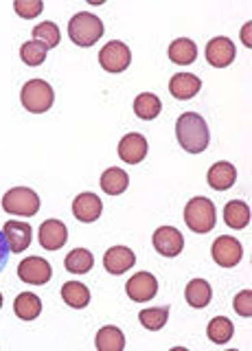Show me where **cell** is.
Instances as JSON below:
<instances>
[{
  "mask_svg": "<svg viewBox=\"0 0 252 351\" xmlns=\"http://www.w3.org/2000/svg\"><path fill=\"white\" fill-rule=\"evenodd\" d=\"M175 136H178L182 149L189 154H202L208 147L211 132H208L206 121L197 112H184L175 121Z\"/></svg>",
  "mask_w": 252,
  "mask_h": 351,
  "instance_id": "obj_1",
  "label": "cell"
},
{
  "mask_svg": "<svg viewBox=\"0 0 252 351\" xmlns=\"http://www.w3.org/2000/svg\"><path fill=\"white\" fill-rule=\"evenodd\" d=\"M68 36L77 44V47H92L103 36V22L94 14L88 11H79L77 16L68 22Z\"/></svg>",
  "mask_w": 252,
  "mask_h": 351,
  "instance_id": "obj_2",
  "label": "cell"
},
{
  "mask_svg": "<svg viewBox=\"0 0 252 351\" xmlns=\"http://www.w3.org/2000/svg\"><path fill=\"white\" fill-rule=\"evenodd\" d=\"M184 222L193 233H208L215 228V204L208 197H193L184 206Z\"/></svg>",
  "mask_w": 252,
  "mask_h": 351,
  "instance_id": "obj_3",
  "label": "cell"
},
{
  "mask_svg": "<svg viewBox=\"0 0 252 351\" xmlns=\"http://www.w3.org/2000/svg\"><path fill=\"white\" fill-rule=\"evenodd\" d=\"M20 101L25 106V110L33 114H42L51 110L53 101H55V95H53V88L49 82L44 80H29L25 86H22V93H20Z\"/></svg>",
  "mask_w": 252,
  "mask_h": 351,
  "instance_id": "obj_4",
  "label": "cell"
},
{
  "mask_svg": "<svg viewBox=\"0 0 252 351\" xmlns=\"http://www.w3.org/2000/svg\"><path fill=\"white\" fill-rule=\"evenodd\" d=\"M3 208L7 213L31 217L40 211V197L33 189H27V186H14V189H9L3 195Z\"/></svg>",
  "mask_w": 252,
  "mask_h": 351,
  "instance_id": "obj_5",
  "label": "cell"
},
{
  "mask_svg": "<svg viewBox=\"0 0 252 351\" xmlns=\"http://www.w3.org/2000/svg\"><path fill=\"white\" fill-rule=\"evenodd\" d=\"M131 62V53L127 49V44L112 40L99 51V64L108 73H123Z\"/></svg>",
  "mask_w": 252,
  "mask_h": 351,
  "instance_id": "obj_6",
  "label": "cell"
},
{
  "mask_svg": "<svg viewBox=\"0 0 252 351\" xmlns=\"http://www.w3.org/2000/svg\"><path fill=\"white\" fill-rule=\"evenodd\" d=\"M51 263L42 257H27L20 261L18 266V277L25 281V283H31V285H44L51 281Z\"/></svg>",
  "mask_w": 252,
  "mask_h": 351,
  "instance_id": "obj_7",
  "label": "cell"
},
{
  "mask_svg": "<svg viewBox=\"0 0 252 351\" xmlns=\"http://www.w3.org/2000/svg\"><path fill=\"white\" fill-rule=\"evenodd\" d=\"M211 252H213L215 263H219L222 268H233L241 261V257H244V248H241V244L235 237H228V235L217 237Z\"/></svg>",
  "mask_w": 252,
  "mask_h": 351,
  "instance_id": "obj_8",
  "label": "cell"
},
{
  "mask_svg": "<svg viewBox=\"0 0 252 351\" xmlns=\"http://www.w3.org/2000/svg\"><path fill=\"white\" fill-rule=\"evenodd\" d=\"M125 292H127V296L131 301L145 303V301H151L153 296H156L158 281H156V277H153L151 272H136L134 277L125 283Z\"/></svg>",
  "mask_w": 252,
  "mask_h": 351,
  "instance_id": "obj_9",
  "label": "cell"
},
{
  "mask_svg": "<svg viewBox=\"0 0 252 351\" xmlns=\"http://www.w3.org/2000/svg\"><path fill=\"white\" fill-rule=\"evenodd\" d=\"M153 248H156L162 257H178L184 248V237L178 228L173 226H160L151 237Z\"/></svg>",
  "mask_w": 252,
  "mask_h": 351,
  "instance_id": "obj_10",
  "label": "cell"
},
{
  "mask_svg": "<svg viewBox=\"0 0 252 351\" xmlns=\"http://www.w3.org/2000/svg\"><path fill=\"white\" fill-rule=\"evenodd\" d=\"M3 233L7 239L9 252H25L31 246L33 230L27 222H18V219H9L3 226Z\"/></svg>",
  "mask_w": 252,
  "mask_h": 351,
  "instance_id": "obj_11",
  "label": "cell"
},
{
  "mask_svg": "<svg viewBox=\"0 0 252 351\" xmlns=\"http://www.w3.org/2000/svg\"><path fill=\"white\" fill-rule=\"evenodd\" d=\"M147 138L138 134V132H131V134H125L118 143V156L121 160H125L129 165H138L142 158L147 156Z\"/></svg>",
  "mask_w": 252,
  "mask_h": 351,
  "instance_id": "obj_12",
  "label": "cell"
},
{
  "mask_svg": "<svg viewBox=\"0 0 252 351\" xmlns=\"http://www.w3.org/2000/svg\"><path fill=\"white\" fill-rule=\"evenodd\" d=\"M101 211H103V204L99 200V195L94 193H79L73 200V215L79 219V222H97L99 217H101Z\"/></svg>",
  "mask_w": 252,
  "mask_h": 351,
  "instance_id": "obj_13",
  "label": "cell"
},
{
  "mask_svg": "<svg viewBox=\"0 0 252 351\" xmlns=\"http://www.w3.org/2000/svg\"><path fill=\"white\" fill-rule=\"evenodd\" d=\"M235 44L228 38H213L206 44V60L215 69H226L235 60Z\"/></svg>",
  "mask_w": 252,
  "mask_h": 351,
  "instance_id": "obj_14",
  "label": "cell"
},
{
  "mask_svg": "<svg viewBox=\"0 0 252 351\" xmlns=\"http://www.w3.org/2000/svg\"><path fill=\"white\" fill-rule=\"evenodd\" d=\"M40 244L47 250H60L68 239V228L60 219H47L40 226Z\"/></svg>",
  "mask_w": 252,
  "mask_h": 351,
  "instance_id": "obj_15",
  "label": "cell"
},
{
  "mask_svg": "<svg viewBox=\"0 0 252 351\" xmlns=\"http://www.w3.org/2000/svg\"><path fill=\"white\" fill-rule=\"evenodd\" d=\"M136 263V255L127 246H112L103 255V268L110 274H123Z\"/></svg>",
  "mask_w": 252,
  "mask_h": 351,
  "instance_id": "obj_16",
  "label": "cell"
},
{
  "mask_svg": "<svg viewBox=\"0 0 252 351\" xmlns=\"http://www.w3.org/2000/svg\"><path fill=\"white\" fill-rule=\"evenodd\" d=\"M200 88H202L200 77H195L191 73H178V75H173L171 82H169V93L175 99H182V101L195 97L197 93H200Z\"/></svg>",
  "mask_w": 252,
  "mask_h": 351,
  "instance_id": "obj_17",
  "label": "cell"
},
{
  "mask_svg": "<svg viewBox=\"0 0 252 351\" xmlns=\"http://www.w3.org/2000/svg\"><path fill=\"white\" fill-rule=\"evenodd\" d=\"M206 180H208V184H211L215 191H226V189H230V186H233L235 180H237L235 165L224 162V160L222 162H215L213 167L208 169Z\"/></svg>",
  "mask_w": 252,
  "mask_h": 351,
  "instance_id": "obj_18",
  "label": "cell"
},
{
  "mask_svg": "<svg viewBox=\"0 0 252 351\" xmlns=\"http://www.w3.org/2000/svg\"><path fill=\"white\" fill-rule=\"evenodd\" d=\"M169 60L178 66H189L197 60V47L189 38H178L169 44Z\"/></svg>",
  "mask_w": 252,
  "mask_h": 351,
  "instance_id": "obj_19",
  "label": "cell"
},
{
  "mask_svg": "<svg viewBox=\"0 0 252 351\" xmlns=\"http://www.w3.org/2000/svg\"><path fill=\"white\" fill-rule=\"evenodd\" d=\"M211 296H213V290H211V283L204 281V279H193L189 281L184 290V299L191 307H197V310H202L208 303H211Z\"/></svg>",
  "mask_w": 252,
  "mask_h": 351,
  "instance_id": "obj_20",
  "label": "cell"
},
{
  "mask_svg": "<svg viewBox=\"0 0 252 351\" xmlns=\"http://www.w3.org/2000/svg\"><path fill=\"white\" fill-rule=\"evenodd\" d=\"M14 312L22 321H36L42 312V301L38 294L33 292H22L18 294V299L14 301Z\"/></svg>",
  "mask_w": 252,
  "mask_h": 351,
  "instance_id": "obj_21",
  "label": "cell"
},
{
  "mask_svg": "<svg viewBox=\"0 0 252 351\" xmlns=\"http://www.w3.org/2000/svg\"><path fill=\"white\" fill-rule=\"evenodd\" d=\"M62 299L66 305L75 307V310H84L90 303V290L79 281H68L62 285Z\"/></svg>",
  "mask_w": 252,
  "mask_h": 351,
  "instance_id": "obj_22",
  "label": "cell"
},
{
  "mask_svg": "<svg viewBox=\"0 0 252 351\" xmlns=\"http://www.w3.org/2000/svg\"><path fill=\"white\" fill-rule=\"evenodd\" d=\"M224 222L230 228H246L250 224V206L241 200H230L224 206Z\"/></svg>",
  "mask_w": 252,
  "mask_h": 351,
  "instance_id": "obj_23",
  "label": "cell"
},
{
  "mask_svg": "<svg viewBox=\"0 0 252 351\" xmlns=\"http://www.w3.org/2000/svg\"><path fill=\"white\" fill-rule=\"evenodd\" d=\"M64 266H66V270L73 272V274H86V272H90V270H92V266H94V257H92V252H90V250H86V248H75V250L68 252V255H66Z\"/></svg>",
  "mask_w": 252,
  "mask_h": 351,
  "instance_id": "obj_24",
  "label": "cell"
},
{
  "mask_svg": "<svg viewBox=\"0 0 252 351\" xmlns=\"http://www.w3.org/2000/svg\"><path fill=\"white\" fill-rule=\"evenodd\" d=\"M127 184H129V176L118 167H110L101 173V189L108 195L123 193L127 189Z\"/></svg>",
  "mask_w": 252,
  "mask_h": 351,
  "instance_id": "obj_25",
  "label": "cell"
},
{
  "mask_svg": "<svg viewBox=\"0 0 252 351\" xmlns=\"http://www.w3.org/2000/svg\"><path fill=\"white\" fill-rule=\"evenodd\" d=\"M125 347V336L118 327L108 325L101 327L97 334V349L99 351H121Z\"/></svg>",
  "mask_w": 252,
  "mask_h": 351,
  "instance_id": "obj_26",
  "label": "cell"
},
{
  "mask_svg": "<svg viewBox=\"0 0 252 351\" xmlns=\"http://www.w3.org/2000/svg\"><path fill=\"white\" fill-rule=\"evenodd\" d=\"M160 110H162V104H160V99L156 95H151V93H142L134 99V114L142 121H151V119H156L160 114Z\"/></svg>",
  "mask_w": 252,
  "mask_h": 351,
  "instance_id": "obj_27",
  "label": "cell"
},
{
  "mask_svg": "<svg viewBox=\"0 0 252 351\" xmlns=\"http://www.w3.org/2000/svg\"><path fill=\"white\" fill-rule=\"evenodd\" d=\"M206 334H208V338H211L215 345H224V343H228L230 338H233L235 327H233V323H230L226 316H217V318H213L211 323H208Z\"/></svg>",
  "mask_w": 252,
  "mask_h": 351,
  "instance_id": "obj_28",
  "label": "cell"
},
{
  "mask_svg": "<svg viewBox=\"0 0 252 351\" xmlns=\"http://www.w3.org/2000/svg\"><path fill=\"white\" fill-rule=\"evenodd\" d=\"M169 318V307H149V310H142L138 314L140 325L149 329V332H158L164 325H167Z\"/></svg>",
  "mask_w": 252,
  "mask_h": 351,
  "instance_id": "obj_29",
  "label": "cell"
},
{
  "mask_svg": "<svg viewBox=\"0 0 252 351\" xmlns=\"http://www.w3.org/2000/svg\"><path fill=\"white\" fill-rule=\"evenodd\" d=\"M47 53H49V49L44 47L42 42L29 40V42L22 44L20 58H22V62H25L27 66H40V64H44V60H47Z\"/></svg>",
  "mask_w": 252,
  "mask_h": 351,
  "instance_id": "obj_30",
  "label": "cell"
},
{
  "mask_svg": "<svg viewBox=\"0 0 252 351\" xmlns=\"http://www.w3.org/2000/svg\"><path fill=\"white\" fill-rule=\"evenodd\" d=\"M33 40L42 42L47 49H53L60 44V27L55 22H42L36 29H33Z\"/></svg>",
  "mask_w": 252,
  "mask_h": 351,
  "instance_id": "obj_31",
  "label": "cell"
},
{
  "mask_svg": "<svg viewBox=\"0 0 252 351\" xmlns=\"http://www.w3.org/2000/svg\"><path fill=\"white\" fill-rule=\"evenodd\" d=\"M14 9H16V14L20 18L29 20V18H38L42 14L44 3H42V0H16Z\"/></svg>",
  "mask_w": 252,
  "mask_h": 351,
  "instance_id": "obj_32",
  "label": "cell"
},
{
  "mask_svg": "<svg viewBox=\"0 0 252 351\" xmlns=\"http://www.w3.org/2000/svg\"><path fill=\"white\" fill-rule=\"evenodd\" d=\"M233 307L239 316L250 318L252 316V292L250 290H241L235 299H233Z\"/></svg>",
  "mask_w": 252,
  "mask_h": 351,
  "instance_id": "obj_33",
  "label": "cell"
},
{
  "mask_svg": "<svg viewBox=\"0 0 252 351\" xmlns=\"http://www.w3.org/2000/svg\"><path fill=\"white\" fill-rule=\"evenodd\" d=\"M5 233H0V270H3L5 261H7V255H9V246L5 244Z\"/></svg>",
  "mask_w": 252,
  "mask_h": 351,
  "instance_id": "obj_34",
  "label": "cell"
},
{
  "mask_svg": "<svg viewBox=\"0 0 252 351\" xmlns=\"http://www.w3.org/2000/svg\"><path fill=\"white\" fill-rule=\"evenodd\" d=\"M241 40H244L246 47H250V25H246L244 29H241Z\"/></svg>",
  "mask_w": 252,
  "mask_h": 351,
  "instance_id": "obj_35",
  "label": "cell"
},
{
  "mask_svg": "<svg viewBox=\"0 0 252 351\" xmlns=\"http://www.w3.org/2000/svg\"><path fill=\"white\" fill-rule=\"evenodd\" d=\"M0 307H3V294H0Z\"/></svg>",
  "mask_w": 252,
  "mask_h": 351,
  "instance_id": "obj_36",
  "label": "cell"
}]
</instances>
